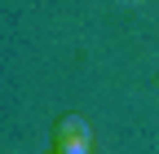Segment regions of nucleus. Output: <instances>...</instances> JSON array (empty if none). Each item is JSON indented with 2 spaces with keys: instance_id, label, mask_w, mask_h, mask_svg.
I'll return each instance as SVG.
<instances>
[{
  "instance_id": "obj_1",
  "label": "nucleus",
  "mask_w": 159,
  "mask_h": 154,
  "mask_svg": "<svg viewBox=\"0 0 159 154\" xmlns=\"http://www.w3.org/2000/svg\"><path fill=\"white\" fill-rule=\"evenodd\" d=\"M89 141H93V132H89V119H84V114L57 119V128H53V150H84V154H89Z\"/></svg>"
},
{
  "instance_id": "obj_2",
  "label": "nucleus",
  "mask_w": 159,
  "mask_h": 154,
  "mask_svg": "<svg viewBox=\"0 0 159 154\" xmlns=\"http://www.w3.org/2000/svg\"><path fill=\"white\" fill-rule=\"evenodd\" d=\"M53 154H84V150H53Z\"/></svg>"
}]
</instances>
